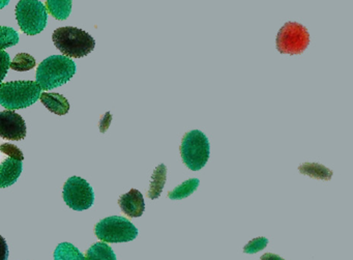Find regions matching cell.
I'll return each instance as SVG.
<instances>
[{"label": "cell", "mask_w": 353, "mask_h": 260, "mask_svg": "<svg viewBox=\"0 0 353 260\" xmlns=\"http://www.w3.org/2000/svg\"><path fill=\"white\" fill-rule=\"evenodd\" d=\"M75 63L68 57L53 55L43 61L37 70V82L43 90L68 83L76 74Z\"/></svg>", "instance_id": "cell-1"}, {"label": "cell", "mask_w": 353, "mask_h": 260, "mask_svg": "<svg viewBox=\"0 0 353 260\" xmlns=\"http://www.w3.org/2000/svg\"><path fill=\"white\" fill-rule=\"evenodd\" d=\"M52 40L63 54L74 59L86 57L96 47V41L90 34L72 26L57 28L53 32Z\"/></svg>", "instance_id": "cell-2"}, {"label": "cell", "mask_w": 353, "mask_h": 260, "mask_svg": "<svg viewBox=\"0 0 353 260\" xmlns=\"http://www.w3.org/2000/svg\"><path fill=\"white\" fill-rule=\"evenodd\" d=\"M42 88L36 81L0 84V105L8 110L28 108L40 99Z\"/></svg>", "instance_id": "cell-3"}, {"label": "cell", "mask_w": 353, "mask_h": 260, "mask_svg": "<svg viewBox=\"0 0 353 260\" xmlns=\"http://www.w3.org/2000/svg\"><path fill=\"white\" fill-rule=\"evenodd\" d=\"M181 154L188 168L193 171L203 168L210 154L208 137L199 130L188 132L181 141Z\"/></svg>", "instance_id": "cell-4"}, {"label": "cell", "mask_w": 353, "mask_h": 260, "mask_svg": "<svg viewBox=\"0 0 353 260\" xmlns=\"http://www.w3.org/2000/svg\"><path fill=\"white\" fill-rule=\"evenodd\" d=\"M16 19L24 34L36 36L46 28L48 14L39 0H20L16 6Z\"/></svg>", "instance_id": "cell-5"}, {"label": "cell", "mask_w": 353, "mask_h": 260, "mask_svg": "<svg viewBox=\"0 0 353 260\" xmlns=\"http://www.w3.org/2000/svg\"><path fill=\"white\" fill-rule=\"evenodd\" d=\"M94 233L106 243H127L137 237L138 229L128 219L112 216L101 220L94 227Z\"/></svg>", "instance_id": "cell-6"}, {"label": "cell", "mask_w": 353, "mask_h": 260, "mask_svg": "<svg viewBox=\"0 0 353 260\" xmlns=\"http://www.w3.org/2000/svg\"><path fill=\"white\" fill-rule=\"evenodd\" d=\"M309 45V32L297 22H287L276 36V49L281 54H301Z\"/></svg>", "instance_id": "cell-7"}, {"label": "cell", "mask_w": 353, "mask_h": 260, "mask_svg": "<svg viewBox=\"0 0 353 260\" xmlns=\"http://www.w3.org/2000/svg\"><path fill=\"white\" fill-rule=\"evenodd\" d=\"M63 197L70 208L82 212L94 206V192L88 181L79 177H72L65 181Z\"/></svg>", "instance_id": "cell-8"}, {"label": "cell", "mask_w": 353, "mask_h": 260, "mask_svg": "<svg viewBox=\"0 0 353 260\" xmlns=\"http://www.w3.org/2000/svg\"><path fill=\"white\" fill-rule=\"evenodd\" d=\"M26 121L21 115L12 110L0 112V137L20 141L26 137Z\"/></svg>", "instance_id": "cell-9"}, {"label": "cell", "mask_w": 353, "mask_h": 260, "mask_svg": "<svg viewBox=\"0 0 353 260\" xmlns=\"http://www.w3.org/2000/svg\"><path fill=\"white\" fill-rule=\"evenodd\" d=\"M119 204L121 210L130 218L141 217L145 210L143 195L136 189H132L129 193L121 195L119 199Z\"/></svg>", "instance_id": "cell-10"}, {"label": "cell", "mask_w": 353, "mask_h": 260, "mask_svg": "<svg viewBox=\"0 0 353 260\" xmlns=\"http://www.w3.org/2000/svg\"><path fill=\"white\" fill-rule=\"evenodd\" d=\"M22 161L8 158L0 164V189L11 187L22 173Z\"/></svg>", "instance_id": "cell-11"}, {"label": "cell", "mask_w": 353, "mask_h": 260, "mask_svg": "<svg viewBox=\"0 0 353 260\" xmlns=\"http://www.w3.org/2000/svg\"><path fill=\"white\" fill-rule=\"evenodd\" d=\"M40 100L43 105L54 114L65 115L70 111V103L63 94L43 92L41 94Z\"/></svg>", "instance_id": "cell-12"}, {"label": "cell", "mask_w": 353, "mask_h": 260, "mask_svg": "<svg viewBox=\"0 0 353 260\" xmlns=\"http://www.w3.org/2000/svg\"><path fill=\"white\" fill-rule=\"evenodd\" d=\"M47 11L59 21L67 20L72 12V0H46Z\"/></svg>", "instance_id": "cell-13"}, {"label": "cell", "mask_w": 353, "mask_h": 260, "mask_svg": "<svg viewBox=\"0 0 353 260\" xmlns=\"http://www.w3.org/2000/svg\"><path fill=\"white\" fill-rule=\"evenodd\" d=\"M167 168L164 164H160L152 173V181H150V191L148 197L150 199H157L160 197L163 188L166 183Z\"/></svg>", "instance_id": "cell-14"}, {"label": "cell", "mask_w": 353, "mask_h": 260, "mask_svg": "<svg viewBox=\"0 0 353 260\" xmlns=\"http://www.w3.org/2000/svg\"><path fill=\"white\" fill-rule=\"evenodd\" d=\"M299 171L301 174L322 181H330L332 177V171L318 163H303L299 167Z\"/></svg>", "instance_id": "cell-15"}, {"label": "cell", "mask_w": 353, "mask_h": 260, "mask_svg": "<svg viewBox=\"0 0 353 260\" xmlns=\"http://www.w3.org/2000/svg\"><path fill=\"white\" fill-rule=\"evenodd\" d=\"M86 260H117L112 248L106 243L99 241L86 251Z\"/></svg>", "instance_id": "cell-16"}, {"label": "cell", "mask_w": 353, "mask_h": 260, "mask_svg": "<svg viewBox=\"0 0 353 260\" xmlns=\"http://www.w3.org/2000/svg\"><path fill=\"white\" fill-rule=\"evenodd\" d=\"M54 260H86L83 254L71 243H61L53 254Z\"/></svg>", "instance_id": "cell-17"}, {"label": "cell", "mask_w": 353, "mask_h": 260, "mask_svg": "<svg viewBox=\"0 0 353 260\" xmlns=\"http://www.w3.org/2000/svg\"><path fill=\"white\" fill-rule=\"evenodd\" d=\"M200 181L198 179H188L179 187L168 193V198L173 200L185 199L194 193L199 187Z\"/></svg>", "instance_id": "cell-18"}, {"label": "cell", "mask_w": 353, "mask_h": 260, "mask_svg": "<svg viewBox=\"0 0 353 260\" xmlns=\"http://www.w3.org/2000/svg\"><path fill=\"white\" fill-rule=\"evenodd\" d=\"M36 67V59L28 53H19L11 61L10 68L14 71L26 72Z\"/></svg>", "instance_id": "cell-19"}, {"label": "cell", "mask_w": 353, "mask_h": 260, "mask_svg": "<svg viewBox=\"0 0 353 260\" xmlns=\"http://www.w3.org/2000/svg\"><path fill=\"white\" fill-rule=\"evenodd\" d=\"M19 43V34L14 28L0 26V50L15 46Z\"/></svg>", "instance_id": "cell-20"}, {"label": "cell", "mask_w": 353, "mask_h": 260, "mask_svg": "<svg viewBox=\"0 0 353 260\" xmlns=\"http://www.w3.org/2000/svg\"><path fill=\"white\" fill-rule=\"evenodd\" d=\"M268 239L265 237H260L250 241L247 245L243 247V252L245 254H255L257 252L261 251L264 248L268 246Z\"/></svg>", "instance_id": "cell-21"}, {"label": "cell", "mask_w": 353, "mask_h": 260, "mask_svg": "<svg viewBox=\"0 0 353 260\" xmlns=\"http://www.w3.org/2000/svg\"><path fill=\"white\" fill-rule=\"evenodd\" d=\"M0 152H3V154H8V156L11 157V158L16 159L18 161H23L24 156L23 152L17 148V146H14V144L11 143H3L0 146Z\"/></svg>", "instance_id": "cell-22"}, {"label": "cell", "mask_w": 353, "mask_h": 260, "mask_svg": "<svg viewBox=\"0 0 353 260\" xmlns=\"http://www.w3.org/2000/svg\"><path fill=\"white\" fill-rule=\"evenodd\" d=\"M10 65H11L10 55L6 51L0 50V84L7 75Z\"/></svg>", "instance_id": "cell-23"}, {"label": "cell", "mask_w": 353, "mask_h": 260, "mask_svg": "<svg viewBox=\"0 0 353 260\" xmlns=\"http://www.w3.org/2000/svg\"><path fill=\"white\" fill-rule=\"evenodd\" d=\"M9 259V247L5 237L0 235V260Z\"/></svg>", "instance_id": "cell-24"}, {"label": "cell", "mask_w": 353, "mask_h": 260, "mask_svg": "<svg viewBox=\"0 0 353 260\" xmlns=\"http://www.w3.org/2000/svg\"><path fill=\"white\" fill-rule=\"evenodd\" d=\"M260 260H285L283 259L282 257H280L279 255H276L274 253H265L261 256Z\"/></svg>", "instance_id": "cell-25"}, {"label": "cell", "mask_w": 353, "mask_h": 260, "mask_svg": "<svg viewBox=\"0 0 353 260\" xmlns=\"http://www.w3.org/2000/svg\"><path fill=\"white\" fill-rule=\"evenodd\" d=\"M110 119H111L110 113H109V112L106 113V117H105L104 119H103L102 123H100V130L103 129V127H104V125H106V126H105V128H106V130H107V128H108L109 125H110Z\"/></svg>", "instance_id": "cell-26"}, {"label": "cell", "mask_w": 353, "mask_h": 260, "mask_svg": "<svg viewBox=\"0 0 353 260\" xmlns=\"http://www.w3.org/2000/svg\"><path fill=\"white\" fill-rule=\"evenodd\" d=\"M10 3V0H0V10H3V8L7 7Z\"/></svg>", "instance_id": "cell-27"}]
</instances>
